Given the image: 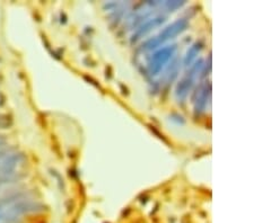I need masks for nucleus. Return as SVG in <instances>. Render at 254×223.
Wrapping results in <instances>:
<instances>
[{"label": "nucleus", "instance_id": "1", "mask_svg": "<svg viewBox=\"0 0 254 223\" xmlns=\"http://www.w3.org/2000/svg\"><path fill=\"white\" fill-rule=\"evenodd\" d=\"M188 25V23L186 20H178V22H175L170 25L169 27H166L165 30H164L161 34H159L157 38H155L153 40L148 41V42L145 43V48L147 50H151V48H155L161 45L162 43L166 42V41H169L170 39H173L175 35H178L179 33H181L184 30H186V27Z\"/></svg>", "mask_w": 254, "mask_h": 223}, {"label": "nucleus", "instance_id": "2", "mask_svg": "<svg viewBox=\"0 0 254 223\" xmlns=\"http://www.w3.org/2000/svg\"><path fill=\"white\" fill-rule=\"evenodd\" d=\"M175 51L174 46H170V47H164L162 50H159L158 52L154 54L153 58H151L150 62L148 64V69L149 72L151 75H157L161 72L163 67L165 66V63L170 60V58L173 55Z\"/></svg>", "mask_w": 254, "mask_h": 223}, {"label": "nucleus", "instance_id": "3", "mask_svg": "<svg viewBox=\"0 0 254 223\" xmlns=\"http://www.w3.org/2000/svg\"><path fill=\"white\" fill-rule=\"evenodd\" d=\"M196 72H198V66H195V68L192 69L191 74L188 77H186V78H184L181 81V84L179 85L178 96H180V97H186L187 96L188 91L190 90L192 84H193V79H194V76H195Z\"/></svg>", "mask_w": 254, "mask_h": 223}, {"label": "nucleus", "instance_id": "4", "mask_svg": "<svg viewBox=\"0 0 254 223\" xmlns=\"http://www.w3.org/2000/svg\"><path fill=\"white\" fill-rule=\"evenodd\" d=\"M200 50H201V45L196 43L195 45H193V47H192L191 50H190L189 52H188L187 58H186V60H184V63H186L187 66H189V64H190V63L192 62V61H193V59L195 58V55L199 53Z\"/></svg>", "mask_w": 254, "mask_h": 223}, {"label": "nucleus", "instance_id": "5", "mask_svg": "<svg viewBox=\"0 0 254 223\" xmlns=\"http://www.w3.org/2000/svg\"><path fill=\"white\" fill-rule=\"evenodd\" d=\"M163 23V18H155L153 20H150L149 23H147L145 26H142V28L140 31L138 32V35H142V34H146L147 32H149L151 28L159 25V24Z\"/></svg>", "mask_w": 254, "mask_h": 223}, {"label": "nucleus", "instance_id": "6", "mask_svg": "<svg viewBox=\"0 0 254 223\" xmlns=\"http://www.w3.org/2000/svg\"><path fill=\"white\" fill-rule=\"evenodd\" d=\"M2 104H3V96L0 94V106H2Z\"/></svg>", "mask_w": 254, "mask_h": 223}, {"label": "nucleus", "instance_id": "7", "mask_svg": "<svg viewBox=\"0 0 254 223\" xmlns=\"http://www.w3.org/2000/svg\"><path fill=\"white\" fill-rule=\"evenodd\" d=\"M0 144H1V141H0Z\"/></svg>", "mask_w": 254, "mask_h": 223}]
</instances>
